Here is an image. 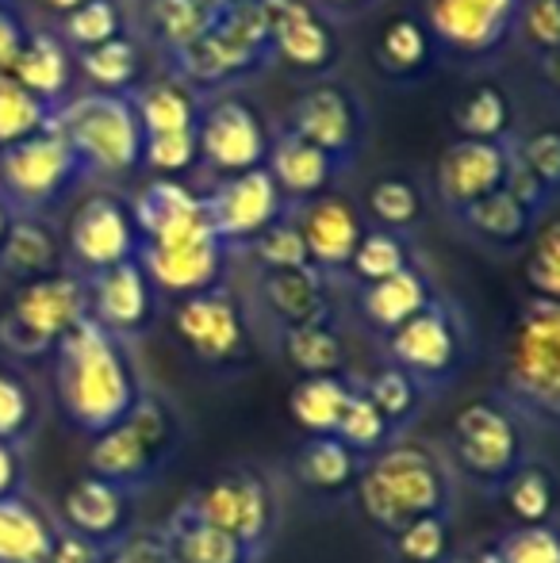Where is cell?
<instances>
[{
  "label": "cell",
  "instance_id": "cell-1",
  "mask_svg": "<svg viewBox=\"0 0 560 563\" xmlns=\"http://www.w3.org/2000/svg\"><path fill=\"white\" fill-rule=\"evenodd\" d=\"M54 395L77 430L89 438L120 426L139 402V372L128 353V341L112 338L92 319L54 345Z\"/></svg>",
  "mask_w": 560,
  "mask_h": 563
},
{
  "label": "cell",
  "instance_id": "cell-2",
  "mask_svg": "<svg viewBox=\"0 0 560 563\" xmlns=\"http://www.w3.org/2000/svg\"><path fill=\"white\" fill-rule=\"evenodd\" d=\"M358 510L384 541L419 518H453L457 514V479L449 472L441 449L419 438H396L388 449L361 464Z\"/></svg>",
  "mask_w": 560,
  "mask_h": 563
},
{
  "label": "cell",
  "instance_id": "cell-3",
  "mask_svg": "<svg viewBox=\"0 0 560 563\" xmlns=\"http://www.w3.org/2000/svg\"><path fill=\"white\" fill-rule=\"evenodd\" d=\"M530 426L560 430V307L523 299L495 353V387Z\"/></svg>",
  "mask_w": 560,
  "mask_h": 563
},
{
  "label": "cell",
  "instance_id": "cell-4",
  "mask_svg": "<svg viewBox=\"0 0 560 563\" xmlns=\"http://www.w3.org/2000/svg\"><path fill=\"white\" fill-rule=\"evenodd\" d=\"M441 456L453 479H464L484 495H499L503 483L534 456L530 422L499 395H480L449 418Z\"/></svg>",
  "mask_w": 560,
  "mask_h": 563
},
{
  "label": "cell",
  "instance_id": "cell-5",
  "mask_svg": "<svg viewBox=\"0 0 560 563\" xmlns=\"http://www.w3.org/2000/svg\"><path fill=\"white\" fill-rule=\"evenodd\" d=\"M384 364L407 372L422 395H441L464 376L472 364V322L453 296L441 291L426 311L381 341Z\"/></svg>",
  "mask_w": 560,
  "mask_h": 563
},
{
  "label": "cell",
  "instance_id": "cell-6",
  "mask_svg": "<svg viewBox=\"0 0 560 563\" xmlns=\"http://www.w3.org/2000/svg\"><path fill=\"white\" fill-rule=\"evenodd\" d=\"M54 131L66 139L89 177H128L142 173V123L131 97L81 92L54 112Z\"/></svg>",
  "mask_w": 560,
  "mask_h": 563
},
{
  "label": "cell",
  "instance_id": "cell-7",
  "mask_svg": "<svg viewBox=\"0 0 560 563\" xmlns=\"http://www.w3.org/2000/svg\"><path fill=\"white\" fill-rule=\"evenodd\" d=\"M523 0H422L419 15L438 46L441 66L487 74L518 46Z\"/></svg>",
  "mask_w": 560,
  "mask_h": 563
},
{
  "label": "cell",
  "instance_id": "cell-8",
  "mask_svg": "<svg viewBox=\"0 0 560 563\" xmlns=\"http://www.w3.org/2000/svg\"><path fill=\"white\" fill-rule=\"evenodd\" d=\"M180 445V418L162 395H139L131 415L120 426L97 433L89 452H85V467L89 475L105 483H116L131 495L142 483H150L162 472L165 460Z\"/></svg>",
  "mask_w": 560,
  "mask_h": 563
},
{
  "label": "cell",
  "instance_id": "cell-9",
  "mask_svg": "<svg viewBox=\"0 0 560 563\" xmlns=\"http://www.w3.org/2000/svg\"><path fill=\"white\" fill-rule=\"evenodd\" d=\"M85 319H89V280L74 268H58L15 288L8 311L0 314V345L23 361L51 356L54 345Z\"/></svg>",
  "mask_w": 560,
  "mask_h": 563
},
{
  "label": "cell",
  "instance_id": "cell-10",
  "mask_svg": "<svg viewBox=\"0 0 560 563\" xmlns=\"http://www.w3.org/2000/svg\"><path fill=\"white\" fill-rule=\"evenodd\" d=\"M277 126L296 134V139L311 142V146H319L345 173H353L361 157H365L373 119H369L365 97L350 81L319 77V81L304 85L296 92V100L288 104V112H284Z\"/></svg>",
  "mask_w": 560,
  "mask_h": 563
},
{
  "label": "cell",
  "instance_id": "cell-11",
  "mask_svg": "<svg viewBox=\"0 0 560 563\" xmlns=\"http://www.w3.org/2000/svg\"><path fill=\"white\" fill-rule=\"evenodd\" d=\"M81 180H89V173L54 126L20 146L0 150V196L12 216L46 219V211L58 208Z\"/></svg>",
  "mask_w": 560,
  "mask_h": 563
},
{
  "label": "cell",
  "instance_id": "cell-12",
  "mask_svg": "<svg viewBox=\"0 0 560 563\" xmlns=\"http://www.w3.org/2000/svg\"><path fill=\"white\" fill-rule=\"evenodd\" d=\"M188 510L204 526H216L223 533H231L254 560L265 556L281 521L277 490L254 467H231V472L216 475L208 487L196 490V498H188Z\"/></svg>",
  "mask_w": 560,
  "mask_h": 563
},
{
  "label": "cell",
  "instance_id": "cell-13",
  "mask_svg": "<svg viewBox=\"0 0 560 563\" xmlns=\"http://www.w3.org/2000/svg\"><path fill=\"white\" fill-rule=\"evenodd\" d=\"M196 146H200V173H211L216 180L265 169L273 123L254 100L239 97V92L208 97L200 119H196Z\"/></svg>",
  "mask_w": 560,
  "mask_h": 563
},
{
  "label": "cell",
  "instance_id": "cell-14",
  "mask_svg": "<svg viewBox=\"0 0 560 563\" xmlns=\"http://www.w3.org/2000/svg\"><path fill=\"white\" fill-rule=\"evenodd\" d=\"M173 334L196 361L211 368H239L250 361V319L227 284L173 303Z\"/></svg>",
  "mask_w": 560,
  "mask_h": 563
},
{
  "label": "cell",
  "instance_id": "cell-15",
  "mask_svg": "<svg viewBox=\"0 0 560 563\" xmlns=\"http://www.w3.org/2000/svg\"><path fill=\"white\" fill-rule=\"evenodd\" d=\"M139 245L142 238L131 216V200L116 192H92L89 200L77 203L62 234L66 265L81 276H97L123 261H135Z\"/></svg>",
  "mask_w": 560,
  "mask_h": 563
},
{
  "label": "cell",
  "instance_id": "cell-16",
  "mask_svg": "<svg viewBox=\"0 0 560 563\" xmlns=\"http://www.w3.org/2000/svg\"><path fill=\"white\" fill-rule=\"evenodd\" d=\"M200 196L211 230L231 253L250 250L265 230L281 223L292 211L288 200L281 196L277 180L270 177V169H250L239 173V177L211 180Z\"/></svg>",
  "mask_w": 560,
  "mask_h": 563
},
{
  "label": "cell",
  "instance_id": "cell-17",
  "mask_svg": "<svg viewBox=\"0 0 560 563\" xmlns=\"http://www.w3.org/2000/svg\"><path fill=\"white\" fill-rule=\"evenodd\" d=\"M270 35V54L296 74L334 77V66L342 62V35L330 15H322L311 0H257Z\"/></svg>",
  "mask_w": 560,
  "mask_h": 563
},
{
  "label": "cell",
  "instance_id": "cell-18",
  "mask_svg": "<svg viewBox=\"0 0 560 563\" xmlns=\"http://www.w3.org/2000/svg\"><path fill=\"white\" fill-rule=\"evenodd\" d=\"M510 177V150L507 146H487V142H464L449 139L438 150L430 165V180H426V196L438 203L446 219L469 211L484 196L499 192Z\"/></svg>",
  "mask_w": 560,
  "mask_h": 563
},
{
  "label": "cell",
  "instance_id": "cell-19",
  "mask_svg": "<svg viewBox=\"0 0 560 563\" xmlns=\"http://www.w3.org/2000/svg\"><path fill=\"white\" fill-rule=\"evenodd\" d=\"M139 265L150 276L157 296H169L177 303V299L219 288L227 280L231 250L208 230V234L185 238V242L139 245Z\"/></svg>",
  "mask_w": 560,
  "mask_h": 563
},
{
  "label": "cell",
  "instance_id": "cell-20",
  "mask_svg": "<svg viewBox=\"0 0 560 563\" xmlns=\"http://www.w3.org/2000/svg\"><path fill=\"white\" fill-rule=\"evenodd\" d=\"M292 219H296L299 234H304L315 273H322L327 280H345L358 242L369 230L358 203L345 200L342 192H327L319 200L292 208Z\"/></svg>",
  "mask_w": 560,
  "mask_h": 563
},
{
  "label": "cell",
  "instance_id": "cell-21",
  "mask_svg": "<svg viewBox=\"0 0 560 563\" xmlns=\"http://www.w3.org/2000/svg\"><path fill=\"white\" fill-rule=\"evenodd\" d=\"M85 280H89V319L112 338L131 341L154 322L157 291L142 273L139 257L105 268L97 276H85Z\"/></svg>",
  "mask_w": 560,
  "mask_h": 563
},
{
  "label": "cell",
  "instance_id": "cell-22",
  "mask_svg": "<svg viewBox=\"0 0 560 563\" xmlns=\"http://www.w3.org/2000/svg\"><path fill=\"white\" fill-rule=\"evenodd\" d=\"M131 216H135L142 245L185 242V238L208 234L211 230L200 188H193L188 180L150 177L135 192V200H131Z\"/></svg>",
  "mask_w": 560,
  "mask_h": 563
},
{
  "label": "cell",
  "instance_id": "cell-23",
  "mask_svg": "<svg viewBox=\"0 0 560 563\" xmlns=\"http://www.w3.org/2000/svg\"><path fill=\"white\" fill-rule=\"evenodd\" d=\"M446 223L469 245H476L480 253L507 261V257H523V250L530 245L534 230L541 223V216L503 185L499 192L484 196L480 203H472L469 211L446 219Z\"/></svg>",
  "mask_w": 560,
  "mask_h": 563
},
{
  "label": "cell",
  "instance_id": "cell-24",
  "mask_svg": "<svg viewBox=\"0 0 560 563\" xmlns=\"http://www.w3.org/2000/svg\"><path fill=\"white\" fill-rule=\"evenodd\" d=\"M441 296L438 276L430 273L426 261H415L411 268L388 276L381 284H361L353 288V314L376 341L396 334L404 322H411L415 314L426 311L433 299Z\"/></svg>",
  "mask_w": 560,
  "mask_h": 563
},
{
  "label": "cell",
  "instance_id": "cell-25",
  "mask_svg": "<svg viewBox=\"0 0 560 563\" xmlns=\"http://www.w3.org/2000/svg\"><path fill=\"white\" fill-rule=\"evenodd\" d=\"M510 177L507 188L526 200L541 219L560 208V119L523 123L510 142Z\"/></svg>",
  "mask_w": 560,
  "mask_h": 563
},
{
  "label": "cell",
  "instance_id": "cell-26",
  "mask_svg": "<svg viewBox=\"0 0 560 563\" xmlns=\"http://www.w3.org/2000/svg\"><path fill=\"white\" fill-rule=\"evenodd\" d=\"M376 77L388 81L392 89H415L419 81L441 66L438 46H433L430 31H426L419 12H399L376 31L373 51H369Z\"/></svg>",
  "mask_w": 560,
  "mask_h": 563
},
{
  "label": "cell",
  "instance_id": "cell-27",
  "mask_svg": "<svg viewBox=\"0 0 560 563\" xmlns=\"http://www.w3.org/2000/svg\"><path fill=\"white\" fill-rule=\"evenodd\" d=\"M449 131L464 142H487V146H510L515 134L523 131V112L507 85L495 77L476 74L469 89L457 92L449 104Z\"/></svg>",
  "mask_w": 560,
  "mask_h": 563
},
{
  "label": "cell",
  "instance_id": "cell-28",
  "mask_svg": "<svg viewBox=\"0 0 560 563\" xmlns=\"http://www.w3.org/2000/svg\"><path fill=\"white\" fill-rule=\"evenodd\" d=\"M265 169L277 180L288 208H299V203H311L319 196L334 192V185L345 177V169L334 157L322 154L311 142L296 139V134L281 131V126H273V146L270 157H265Z\"/></svg>",
  "mask_w": 560,
  "mask_h": 563
},
{
  "label": "cell",
  "instance_id": "cell-29",
  "mask_svg": "<svg viewBox=\"0 0 560 563\" xmlns=\"http://www.w3.org/2000/svg\"><path fill=\"white\" fill-rule=\"evenodd\" d=\"M257 303L281 330H296L307 322L334 319V280L315 268H288V273L257 276Z\"/></svg>",
  "mask_w": 560,
  "mask_h": 563
},
{
  "label": "cell",
  "instance_id": "cell-30",
  "mask_svg": "<svg viewBox=\"0 0 560 563\" xmlns=\"http://www.w3.org/2000/svg\"><path fill=\"white\" fill-rule=\"evenodd\" d=\"M62 521H66L69 533L85 537V541H92L97 549L120 544L131 526L128 490L116 487V483L97 479V475H81V479L66 490Z\"/></svg>",
  "mask_w": 560,
  "mask_h": 563
},
{
  "label": "cell",
  "instance_id": "cell-31",
  "mask_svg": "<svg viewBox=\"0 0 560 563\" xmlns=\"http://www.w3.org/2000/svg\"><path fill=\"white\" fill-rule=\"evenodd\" d=\"M8 77L23 85L35 100L58 112L69 97H74L77 81V58L54 27H31L28 43H23L20 58L12 62Z\"/></svg>",
  "mask_w": 560,
  "mask_h": 563
},
{
  "label": "cell",
  "instance_id": "cell-32",
  "mask_svg": "<svg viewBox=\"0 0 560 563\" xmlns=\"http://www.w3.org/2000/svg\"><path fill=\"white\" fill-rule=\"evenodd\" d=\"M358 208L369 227L396 230V234L415 238V230L426 223L430 196H426V185L419 177H411V173H404V169H392L369 180Z\"/></svg>",
  "mask_w": 560,
  "mask_h": 563
},
{
  "label": "cell",
  "instance_id": "cell-33",
  "mask_svg": "<svg viewBox=\"0 0 560 563\" xmlns=\"http://www.w3.org/2000/svg\"><path fill=\"white\" fill-rule=\"evenodd\" d=\"M365 460L353 449H345L338 438H304L292 456V475L315 498H345L358 487V475Z\"/></svg>",
  "mask_w": 560,
  "mask_h": 563
},
{
  "label": "cell",
  "instance_id": "cell-34",
  "mask_svg": "<svg viewBox=\"0 0 560 563\" xmlns=\"http://www.w3.org/2000/svg\"><path fill=\"white\" fill-rule=\"evenodd\" d=\"M0 268L20 280H39L58 268H66V250H62L58 230L43 216H12V227L0 245Z\"/></svg>",
  "mask_w": 560,
  "mask_h": 563
},
{
  "label": "cell",
  "instance_id": "cell-35",
  "mask_svg": "<svg viewBox=\"0 0 560 563\" xmlns=\"http://www.w3.org/2000/svg\"><path fill=\"white\" fill-rule=\"evenodd\" d=\"M281 356L288 368L304 376H350V345L334 319L307 322V327L284 330L281 334Z\"/></svg>",
  "mask_w": 560,
  "mask_h": 563
},
{
  "label": "cell",
  "instance_id": "cell-36",
  "mask_svg": "<svg viewBox=\"0 0 560 563\" xmlns=\"http://www.w3.org/2000/svg\"><path fill=\"white\" fill-rule=\"evenodd\" d=\"M204 92L188 85L185 77H165V81L139 85L131 92V104L142 123V134H169V131H196V119L204 112Z\"/></svg>",
  "mask_w": 560,
  "mask_h": 563
},
{
  "label": "cell",
  "instance_id": "cell-37",
  "mask_svg": "<svg viewBox=\"0 0 560 563\" xmlns=\"http://www.w3.org/2000/svg\"><path fill=\"white\" fill-rule=\"evenodd\" d=\"M515 526H549L560 521V475L549 460L530 456L499 490Z\"/></svg>",
  "mask_w": 560,
  "mask_h": 563
},
{
  "label": "cell",
  "instance_id": "cell-38",
  "mask_svg": "<svg viewBox=\"0 0 560 563\" xmlns=\"http://www.w3.org/2000/svg\"><path fill=\"white\" fill-rule=\"evenodd\" d=\"M54 526L43 506L28 498H0V563H51Z\"/></svg>",
  "mask_w": 560,
  "mask_h": 563
},
{
  "label": "cell",
  "instance_id": "cell-39",
  "mask_svg": "<svg viewBox=\"0 0 560 563\" xmlns=\"http://www.w3.org/2000/svg\"><path fill=\"white\" fill-rule=\"evenodd\" d=\"M358 376H304L288 391V415L307 438H334Z\"/></svg>",
  "mask_w": 560,
  "mask_h": 563
},
{
  "label": "cell",
  "instance_id": "cell-40",
  "mask_svg": "<svg viewBox=\"0 0 560 563\" xmlns=\"http://www.w3.org/2000/svg\"><path fill=\"white\" fill-rule=\"evenodd\" d=\"M77 58V74L89 81V92H108V97H131L142 85V69H146V54H142L139 38L120 35L105 46H92Z\"/></svg>",
  "mask_w": 560,
  "mask_h": 563
},
{
  "label": "cell",
  "instance_id": "cell-41",
  "mask_svg": "<svg viewBox=\"0 0 560 563\" xmlns=\"http://www.w3.org/2000/svg\"><path fill=\"white\" fill-rule=\"evenodd\" d=\"M165 541L173 549V563H257L231 533H223L216 526H204L188 510V503L165 526Z\"/></svg>",
  "mask_w": 560,
  "mask_h": 563
},
{
  "label": "cell",
  "instance_id": "cell-42",
  "mask_svg": "<svg viewBox=\"0 0 560 563\" xmlns=\"http://www.w3.org/2000/svg\"><path fill=\"white\" fill-rule=\"evenodd\" d=\"M415 261H422V253H419V245H415L411 234L369 227L365 238L358 242V253H353L345 280H353L358 288L361 284H381V280H388V276L411 268Z\"/></svg>",
  "mask_w": 560,
  "mask_h": 563
},
{
  "label": "cell",
  "instance_id": "cell-43",
  "mask_svg": "<svg viewBox=\"0 0 560 563\" xmlns=\"http://www.w3.org/2000/svg\"><path fill=\"white\" fill-rule=\"evenodd\" d=\"M518 276H523L526 299L560 307V208L549 211L534 230L530 245L518 257Z\"/></svg>",
  "mask_w": 560,
  "mask_h": 563
},
{
  "label": "cell",
  "instance_id": "cell-44",
  "mask_svg": "<svg viewBox=\"0 0 560 563\" xmlns=\"http://www.w3.org/2000/svg\"><path fill=\"white\" fill-rule=\"evenodd\" d=\"M361 391L373 399V407L384 415V422L396 430V438H407V430H411L415 422H419L422 415V387L415 384L407 372L392 368V364H381L376 372H369V376H358Z\"/></svg>",
  "mask_w": 560,
  "mask_h": 563
},
{
  "label": "cell",
  "instance_id": "cell-45",
  "mask_svg": "<svg viewBox=\"0 0 560 563\" xmlns=\"http://www.w3.org/2000/svg\"><path fill=\"white\" fill-rule=\"evenodd\" d=\"M54 31L69 51L85 54L92 46H105L112 38L128 35V8H123V0H85L74 12L62 15Z\"/></svg>",
  "mask_w": 560,
  "mask_h": 563
},
{
  "label": "cell",
  "instance_id": "cell-46",
  "mask_svg": "<svg viewBox=\"0 0 560 563\" xmlns=\"http://www.w3.org/2000/svg\"><path fill=\"white\" fill-rule=\"evenodd\" d=\"M54 108L35 100L15 77L0 74V150L20 146V142L35 139V134L51 131Z\"/></svg>",
  "mask_w": 560,
  "mask_h": 563
},
{
  "label": "cell",
  "instance_id": "cell-47",
  "mask_svg": "<svg viewBox=\"0 0 560 563\" xmlns=\"http://www.w3.org/2000/svg\"><path fill=\"white\" fill-rule=\"evenodd\" d=\"M334 438L342 441L345 449H353L361 460L376 456L381 449H388L392 441H396V430H392L388 422H384V415L373 407V399H369L365 391H361V384L353 379V391H350V402H345L342 418H338V430Z\"/></svg>",
  "mask_w": 560,
  "mask_h": 563
},
{
  "label": "cell",
  "instance_id": "cell-48",
  "mask_svg": "<svg viewBox=\"0 0 560 563\" xmlns=\"http://www.w3.org/2000/svg\"><path fill=\"white\" fill-rule=\"evenodd\" d=\"M142 173L165 180H188V173H200L196 131L146 134V142H142Z\"/></svg>",
  "mask_w": 560,
  "mask_h": 563
},
{
  "label": "cell",
  "instance_id": "cell-49",
  "mask_svg": "<svg viewBox=\"0 0 560 563\" xmlns=\"http://www.w3.org/2000/svg\"><path fill=\"white\" fill-rule=\"evenodd\" d=\"M453 518H419L388 541L396 563H449L453 556Z\"/></svg>",
  "mask_w": 560,
  "mask_h": 563
},
{
  "label": "cell",
  "instance_id": "cell-50",
  "mask_svg": "<svg viewBox=\"0 0 560 563\" xmlns=\"http://www.w3.org/2000/svg\"><path fill=\"white\" fill-rule=\"evenodd\" d=\"M250 257L257 261L262 273H288V268H311V257H307V245H304V234H299L296 219L292 211L265 230L254 245H250Z\"/></svg>",
  "mask_w": 560,
  "mask_h": 563
},
{
  "label": "cell",
  "instance_id": "cell-51",
  "mask_svg": "<svg viewBox=\"0 0 560 563\" xmlns=\"http://www.w3.org/2000/svg\"><path fill=\"white\" fill-rule=\"evenodd\" d=\"M503 563H560V521L549 526H510L495 537Z\"/></svg>",
  "mask_w": 560,
  "mask_h": 563
},
{
  "label": "cell",
  "instance_id": "cell-52",
  "mask_svg": "<svg viewBox=\"0 0 560 563\" xmlns=\"http://www.w3.org/2000/svg\"><path fill=\"white\" fill-rule=\"evenodd\" d=\"M35 418H39V407H35L31 387L23 384L15 372L0 368V441L20 445V438H28Z\"/></svg>",
  "mask_w": 560,
  "mask_h": 563
},
{
  "label": "cell",
  "instance_id": "cell-53",
  "mask_svg": "<svg viewBox=\"0 0 560 563\" xmlns=\"http://www.w3.org/2000/svg\"><path fill=\"white\" fill-rule=\"evenodd\" d=\"M518 46L534 54L560 51V0H523L518 12Z\"/></svg>",
  "mask_w": 560,
  "mask_h": 563
},
{
  "label": "cell",
  "instance_id": "cell-54",
  "mask_svg": "<svg viewBox=\"0 0 560 563\" xmlns=\"http://www.w3.org/2000/svg\"><path fill=\"white\" fill-rule=\"evenodd\" d=\"M97 563H173V549L165 533H128L120 544L100 552Z\"/></svg>",
  "mask_w": 560,
  "mask_h": 563
},
{
  "label": "cell",
  "instance_id": "cell-55",
  "mask_svg": "<svg viewBox=\"0 0 560 563\" xmlns=\"http://www.w3.org/2000/svg\"><path fill=\"white\" fill-rule=\"evenodd\" d=\"M31 27H35V23H28V12H23L15 0H0V74H8L12 62L20 58Z\"/></svg>",
  "mask_w": 560,
  "mask_h": 563
},
{
  "label": "cell",
  "instance_id": "cell-56",
  "mask_svg": "<svg viewBox=\"0 0 560 563\" xmlns=\"http://www.w3.org/2000/svg\"><path fill=\"white\" fill-rule=\"evenodd\" d=\"M100 552H105V549H97L92 541H85V537L69 533V529L62 526L58 533H54L51 563H97Z\"/></svg>",
  "mask_w": 560,
  "mask_h": 563
},
{
  "label": "cell",
  "instance_id": "cell-57",
  "mask_svg": "<svg viewBox=\"0 0 560 563\" xmlns=\"http://www.w3.org/2000/svg\"><path fill=\"white\" fill-rule=\"evenodd\" d=\"M23 490V452L12 441H0V498H15Z\"/></svg>",
  "mask_w": 560,
  "mask_h": 563
},
{
  "label": "cell",
  "instance_id": "cell-58",
  "mask_svg": "<svg viewBox=\"0 0 560 563\" xmlns=\"http://www.w3.org/2000/svg\"><path fill=\"white\" fill-rule=\"evenodd\" d=\"M311 4L338 23V20H358V15H369L381 0H311Z\"/></svg>",
  "mask_w": 560,
  "mask_h": 563
},
{
  "label": "cell",
  "instance_id": "cell-59",
  "mask_svg": "<svg viewBox=\"0 0 560 563\" xmlns=\"http://www.w3.org/2000/svg\"><path fill=\"white\" fill-rule=\"evenodd\" d=\"M534 69H538V85L560 104V51L534 54Z\"/></svg>",
  "mask_w": 560,
  "mask_h": 563
},
{
  "label": "cell",
  "instance_id": "cell-60",
  "mask_svg": "<svg viewBox=\"0 0 560 563\" xmlns=\"http://www.w3.org/2000/svg\"><path fill=\"white\" fill-rule=\"evenodd\" d=\"M449 563H503V560H499L495 541H487V544H472V549L461 552V556H449Z\"/></svg>",
  "mask_w": 560,
  "mask_h": 563
},
{
  "label": "cell",
  "instance_id": "cell-61",
  "mask_svg": "<svg viewBox=\"0 0 560 563\" xmlns=\"http://www.w3.org/2000/svg\"><path fill=\"white\" fill-rule=\"evenodd\" d=\"M39 4H43V8H51V12L62 20V15H66V12H74V8H77V4H85V0H39Z\"/></svg>",
  "mask_w": 560,
  "mask_h": 563
},
{
  "label": "cell",
  "instance_id": "cell-62",
  "mask_svg": "<svg viewBox=\"0 0 560 563\" xmlns=\"http://www.w3.org/2000/svg\"><path fill=\"white\" fill-rule=\"evenodd\" d=\"M8 227H12V208H8V203H4V196H0V245H4Z\"/></svg>",
  "mask_w": 560,
  "mask_h": 563
}]
</instances>
